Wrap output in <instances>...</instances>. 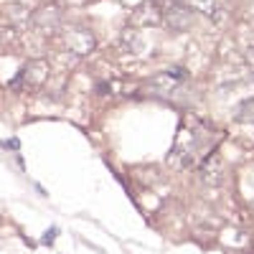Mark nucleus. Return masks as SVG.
<instances>
[{
    "instance_id": "obj_3",
    "label": "nucleus",
    "mask_w": 254,
    "mask_h": 254,
    "mask_svg": "<svg viewBox=\"0 0 254 254\" xmlns=\"http://www.w3.org/2000/svg\"><path fill=\"white\" fill-rule=\"evenodd\" d=\"M247 59L252 61V66H254V49H252V51H247Z\"/></svg>"
},
{
    "instance_id": "obj_1",
    "label": "nucleus",
    "mask_w": 254,
    "mask_h": 254,
    "mask_svg": "<svg viewBox=\"0 0 254 254\" xmlns=\"http://www.w3.org/2000/svg\"><path fill=\"white\" fill-rule=\"evenodd\" d=\"M163 15H165V20H168L173 28H188V26H190V18H193V13H190V5H188V3H178V0H171V3L165 5Z\"/></svg>"
},
{
    "instance_id": "obj_2",
    "label": "nucleus",
    "mask_w": 254,
    "mask_h": 254,
    "mask_svg": "<svg viewBox=\"0 0 254 254\" xmlns=\"http://www.w3.org/2000/svg\"><path fill=\"white\" fill-rule=\"evenodd\" d=\"M190 3H196V8L206 10L211 18H219V15H221V10H219V3H216V0H190Z\"/></svg>"
}]
</instances>
